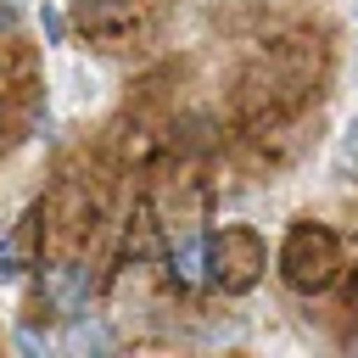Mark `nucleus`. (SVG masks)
<instances>
[{
	"mask_svg": "<svg viewBox=\"0 0 358 358\" xmlns=\"http://www.w3.org/2000/svg\"><path fill=\"white\" fill-rule=\"evenodd\" d=\"M112 341H117V336H112L101 319H84V313H73L67 330H62V347H67V352H112Z\"/></svg>",
	"mask_w": 358,
	"mask_h": 358,
	"instance_id": "nucleus-6",
	"label": "nucleus"
},
{
	"mask_svg": "<svg viewBox=\"0 0 358 358\" xmlns=\"http://www.w3.org/2000/svg\"><path fill=\"white\" fill-rule=\"evenodd\" d=\"M11 28H17V6H11V0H0V34H11Z\"/></svg>",
	"mask_w": 358,
	"mask_h": 358,
	"instance_id": "nucleus-11",
	"label": "nucleus"
},
{
	"mask_svg": "<svg viewBox=\"0 0 358 358\" xmlns=\"http://www.w3.org/2000/svg\"><path fill=\"white\" fill-rule=\"evenodd\" d=\"M28 268H34V257H28V229H17V235L0 241V285H17Z\"/></svg>",
	"mask_w": 358,
	"mask_h": 358,
	"instance_id": "nucleus-7",
	"label": "nucleus"
},
{
	"mask_svg": "<svg viewBox=\"0 0 358 358\" xmlns=\"http://www.w3.org/2000/svg\"><path fill=\"white\" fill-rule=\"evenodd\" d=\"M274 263H280V280L291 291L313 296V291L336 285V274H341V241L324 224H291L285 241H280V252H274Z\"/></svg>",
	"mask_w": 358,
	"mask_h": 358,
	"instance_id": "nucleus-1",
	"label": "nucleus"
},
{
	"mask_svg": "<svg viewBox=\"0 0 358 358\" xmlns=\"http://www.w3.org/2000/svg\"><path fill=\"white\" fill-rule=\"evenodd\" d=\"M39 28H45V39H50V45H62V39H67V17H62L56 6H39Z\"/></svg>",
	"mask_w": 358,
	"mask_h": 358,
	"instance_id": "nucleus-9",
	"label": "nucleus"
},
{
	"mask_svg": "<svg viewBox=\"0 0 358 358\" xmlns=\"http://www.w3.org/2000/svg\"><path fill=\"white\" fill-rule=\"evenodd\" d=\"M90 296H95V274L84 263H45L39 268V308L73 319L90 308Z\"/></svg>",
	"mask_w": 358,
	"mask_h": 358,
	"instance_id": "nucleus-3",
	"label": "nucleus"
},
{
	"mask_svg": "<svg viewBox=\"0 0 358 358\" xmlns=\"http://www.w3.org/2000/svg\"><path fill=\"white\" fill-rule=\"evenodd\" d=\"M341 157H347V162H358V123L347 129V145H341Z\"/></svg>",
	"mask_w": 358,
	"mask_h": 358,
	"instance_id": "nucleus-12",
	"label": "nucleus"
},
{
	"mask_svg": "<svg viewBox=\"0 0 358 358\" xmlns=\"http://www.w3.org/2000/svg\"><path fill=\"white\" fill-rule=\"evenodd\" d=\"M73 22L90 39H117V34L134 28V0H78L73 6Z\"/></svg>",
	"mask_w": 358,
	"mask_h": 358,
	"instance_id": "nucleus-4",
	"label": "nucleus"
},
{
	"mask_svg": "<svg viewBox=\"0 0 358 358\" xmlns=\"http://www.w3.org/2000/svg\"><path fill=\"white\" fill-rule=\"evenodd\" d=\"M151 252V213L140 207V218H129V229H123V257H145Z\"/></svg>",
	"mask_w": 358,
	"mask_h": 358,
	"instance_id": "nucleus-8",
	"label": "nucleus"
},
{
	"mask_svg": "<svg viewBox=\"0 0 358 358\" xmlns=\"http://www.w3.org/2000/svg\"><path fill=\"white\" fill-rule=\"evenodd\" d=\"M268 268V246L252 224H224L218 235H207V280H218L229 296L252 291Z\"/></svg>",
	"mask_w": 358,
	"mask_h": 358,
	"instance_id": "nucleus-2",
	"label": "nucleus"
},
{
	"mask_svg": "<svg viewBox=\"0 0 358 358\" xmlns=\"http://www.w3.org/2000/svg\"><path fill=\"white\" fill-rule=\"evenodd\" d=\"M168 280L179 285V291H196V285H207V235H179L173 246H168Z\"/></svg>",
	"mask_w": 358,
	"mask_h": 358,
	"instance_id": "nucleus-5",
	"label": "nucleus"
},
{
	"mask_svg": "<svg viewBox=\"0 0 358 358\" xmlns=\"http://www.w3.org/2000/svg\"><path fill=\"white\" fill-rule=\"evenodd\" d=\"M17 347H22V352H50L56 341H50L45 330H34V324H22V330H17Z\"/></svg>",
	"mask_w": 358,
	"mask_h": 358,
	"instance_id": "nucleus-10",
	"label": "nucleus"
}]
</instances>
